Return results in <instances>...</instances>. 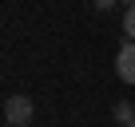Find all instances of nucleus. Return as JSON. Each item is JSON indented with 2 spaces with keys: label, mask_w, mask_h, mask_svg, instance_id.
<instances>
[{
  "label": "nucleus",
  "mask_w": 135,
  "mask_h": 127,
  "mask_svg": "<svg viewBox=\"0 0 135 127\" xmlns=\"http://www.w3.org/2000/svg\"><path fill=\"white\" fill-rule=\"evenodd\" d=\"M32 115H36V107H32L28 95H8V99H4V119H8L12 127H28Z\"/></svg>",
  "instance_id": "f257e3e1"
},
{
  "label": "nucleus",
  "mask_w": 135,
  "mask_h": 127,
  "mask_svg": "<svg viewBox=\"0 0 135 127\" xmlns=\"http://www.w3.org/2000/svg\"><path fill=\"white\" fill-rule=\"evenodd\" d=\"M115 76L123 84H135V40H127L119 48V56H115Z\"/></svg>",
  "instance_id": "f03ea898"
},
{
  "label": "nucleus",
  "mask_w": 135,
  "mask_h": 127,
  "mask_svg": "<svg viewBox=\"0 0 135 127\" xmlns=\"http://www.w3.org/2000/svg\"><path fill=\"white\" fill-rule=\"evenodd\" d=\"M131 119H135V107H131V103H115V123H119V127H127Z\"/></svg>",
  "instance_id": "7ed1b4c3"
},
{
  "label": "nucleus",
  "mask_w": 135,
  "mask_h": 127,
  "mask_svg": "<svg viewBox=\"0 0 135 127\" xmlns=\"http://www.w3.org/2000/svg\"><path fill=\"white\" fill-rule=\"evenodd\" d=\"M123 36L127 40H135V4L127 8V16H123Z\"/></svg>",
  "instance_id": "20e7f679"
},
{
  "label": "nucleus",
  "mask_w": 135,
  "mask_h": 127,
  "mask_svg": "<svg viewBox=\"0 0 135 127\" xmlns=\"http://www.w3.org/2000/svg\"><path fill=\"white\" fill-rule=\"evenodd\" d=\"M95 8H99V12H111V8H115V0H95Z\"/></svg>",
  "instance_id": "39448f33"
},
{
  "label": "nucleus",
  "mask_w": 135,
  "mask_h": 127,
  "mask_svg": "<svg viewBox=\"0 0 135 127\" xmlns=\"http://www.w3.org/2000/svg\"><path fill=\"white\" fill-rule=\"evenodd\" d=\"M123 4H135V0H123Z\"/></svg>",
  "instance_id": "423d86ee"
},
{
  "label": "nucleus",
  "mask_w": 135,
  "mask_h": 127,
  "mask_svg": "<svg viewBox=\"0 0 135 127\" xmlns=\"http://www.w3.org/2000/svg\"><path fill=\"white\" fill-rule=\"evenodd\" d=\"M127 127H135V119H131V123H127Z\"/></svg>",
  "instance_id": "0eeeda50"
}]
</instances>
